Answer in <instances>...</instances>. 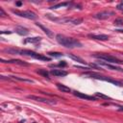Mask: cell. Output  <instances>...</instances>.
<instances>
[{"label":"cell","instance_id":"obj_1","mask_svg":"<svg viewBox=\"0 0 123 123\" xmlns=\"http://www.w3.org/2000/svg\"><path fill=\"white\" fill-rule=\"evenodd\" d=\"M56 40L58 43H60L61 45L67 47V48H76V47L81 48L83 46V44H82L78 39L67 37V36L62 35V34H58L56 36Z\"/></svg>","mask_w":123,"mask_h":123},{"label":"cell","instance_id":"obj_2","mask_svg":"<svg viewBox=\"0 0 123 123\" xmlns=\"http://www.w3.org/2000/svg\"><path fill=\"white\" fill-rule=\"evenodd\" d=\"M83 76L85 77H88V78H93V79H97V80H102V81H105V82H109L111 84H113L117 87H123V82L122 81H118V80H116V79H112L111 77H107V76H103V75H100L99 73H96V72H86L83 74Z\"/></svg>","mask_w":123,"mask_h":123},{"label":"cell","instance_id":"obj_3","mask_svg":"<svg viewBox=\"0 0 123 123\" xmlns=\"http://www.w3.org/2000/svg\"><path fill=\"white\" fill-rule=\"evenodd\" d=\"M45 16L52 21H55L57 23H61V24H73V25H79L83 22L82 18H56V16H52L51 14H45Z\"/></svg>","mask_w":123,"mask_h":123},{"label":"cell","instance_id":"obj_4","mask_svg":"<svg viewBox=\"0 0 123 123\" xmlns=\"http://www.w3.org/2000/svg\"><path fill=\"white\" fill-rule=\"evenodd\" d=\"M92 57L95 59L100 60V61L106 62V63L108 62L109 63H121V64H123L122 60H119V59L116 58V57L109 55V54H94Z\"/></svg>","mask_w":123,"mask_h":123},{"label":"cell","instance_id":"obj_5","mask_svg":"<svg viewBox=\"0 0 123 123\" xmlns=\"http://www.w3.org/2000/svg\"><path fill=\"white\" fill-rule=\"evenodd\" d=\"M19 55L29 56V57H32V58L37 59V60H40V61H47V62L50 61V58H48V57L43 56V55H40V54H38V53H36L34 51L27 50V49H23V50H20L19 51Z\"/></svg>","mask_w":123,"mask_h":123},{"label":"cell","instance_id":"obj_6","mask_svg":"<svg viewBox=\"0 0 123 123\" xmlns=\"http://www.w3.org/2000/svg\"><path fill=\"white\" fill-rule=\"evenodd\" d=\"M12 13L20 16V18H28V19H32L35 20L38 18V15L32 11H18V10H12Z\"/></svg>","mask_w":123,"mask_h":123},{"label":"cell","instance_id":"obj_7","mask_svg":"<svg viewBox=\"0 0 123 123\" xmlns=\"http://www.w3.org/2000/svg\"><path fill=\"white\" fill-rule=\"evenodd\" d=\"M27 98H28V99H31V100H35V101H38V102L46 103V104H50V105H55V104L57 103L56 100H53V99H47V98L39 97V96H37V95H28Z\"/></svg>","mask_w":123,"mask_h":123},{"label":"cell","instance_id":"obj_8","mask_svg":"<svg viewBox=\"0 0 123 123\" xmlns=\"http://www.w3.org/2000/svg\"><path fill=\"white\" fill-rule=\"evenodd\" d=\"M96 63L99 65V67H101L102 68L103 67H106L108 69H111V70H116V71H120V72H123V68L119 67H116V65H112L109 63H106V62H102V61H98L96 62Z\"/></svg>","mask_w":123,"mask_h":123},{"label":"cell","instance_id":"obj_9","mask_svg":"<svg viewBox=\"0 0 123 123\" xmlns=\"http://www.w3.org/2000/svg\"><path fill=\"white\" fill-rule=\"evenodd\" d=\"M113 12H111V11H103V12H100V13H97L96 14H94L93 16L95 18L99 19V20H105V19H108L110 16L113 15Z\"/></svg>","mask_w":123,"mask_h":123},{"label":"cell","instance_id":"obj_10","mask_svg":"<svg viewBox=\"0 0 123 123\" xmlns=\"http://www.w3.org/2000/svg\"><path fill=\"white\" fill-rule=\"evenodd\" d=\"M76 97H79V98H82V99H85V100H88V101H95L97 100V98L95 96H91V95H88V94H85L83 92H79V91H74L73 92Z\"/></svg>","mask_w":123,"mask_h":123},{"label":"cell","instance_id":"obj_11","mask_svg":"<svg viewBox=\"0 0 123 123\" xmlns=\"http://www.w3.org/2000/svg\"><path fill=\"white\" fill-rule=\"evenodd\" d=\"M88 37L91 39H96V40H108L109 36L104 35V34H88Z\"/></svg>","mask_w":123,"mask_h":123},{"label":"cell","instance_id":"obj_12","mask_svg":"<svg viewBox=\"0 0 123 123\" xmlns=\"http://www.w3.org/2000/svg\"><path fill=\"white\" fill-rule=\"evenodd\" d=\"M50 74L55 76V77H63L67 75V72L63 69H51Z\"/></svg>","mask_w":123,"mask_h":123},{"label":"cell","instance_id":"obj_13","mask_svg":"<svg viewBox=\"0 0 123 123\" xmlns=\"http://www.w3.org/2000/svg\"><path fill=\"white\" fill-rule=\"evenodd\" d=\"M1 63H15V64H19V65H28L27 63L23 62V61H20V60H16V59H13V60H4V59H1L0 60Z\"/></svg>","mask_w":123,"mask_h":123},{"label":"cell","instance_id":"obj_14","mask_svg":"<svg viewBox=\"0 0 123 123\" xmlns=\"http://www.w3.org/2000/svg\"><path fill=\"white\" fill-rule=\"evenodd\" d=\"M14 31H15L16 34H18V35H20V36H26V35H28V34H29L28 29L24 28V27H21V26L16 27Z\"/></svg>","mask_w":123,"mask_h":123},{"label":"cell","instance_id":"obj_15","mask_svg":"<svg viewBox=\"0 0 123 123\" xmlns=\"http://www.w3.org/2000/svg\"><path fill=\"white\" fill-rule=\"evenodd\" d=\"M42 40V38L40 37H34V38H27L24 40V44L26 43H38Z\"/></svg>","mask_w":123,"mask_h":123},{"label":"cell","instance_id":"obj_16","mask_svg":"<svg viewBox=\"0 0 123 123\" xmlns=\"http://www.w3.org/2000/svg\"><path fill=\"white\" fill-rule=\"evenodd\" d=\"M36 25H37V26H39V27L40 29H42V31H43V32L45 33V34H46V35H47L48 37H50V38H53V37H54L53 33H52V32H51L50 30H49L48 28H46V27H44L43 25H42V24H40V23L37 22V23H36Z\"/></svg>","mask_w":123,"mask_h":123},{"label":"cell","instance_id":"obj_17","mask_svg":"<svg viewBox=\"0 0 123 123\" xmlns=\"http://www.w3.org/2000/svg\"><path fill=\"white\" fill-rule=\"evenodd\" d=\"M56 86H57V88H58L59 91H62V92H64V93H69V92L71 91L70 88H68V87H67V86H64V85H62V84H57Z\"/></svg>","mask_w":123,"mask_h":123},{"label":"cell","instance_id":"obj_18","mask_svg":"<svg viewBox=\"0 0 123 123\" xmlns=\"http://www.w3.org/2000/svg\"><path fill=\"white\" fill-rule=\"evenodd\" d=\"M70 59H72V60H74L75 62H78V63H82V64H87V63L82 59V58H80V57H78V56H76V55H74V54H68L67 55Z\"/></svg>","mask_w":123,"mask_h":123},{"label":"cell","instance_id":"obj_19","mask_svg":"<svg viewBox=\"0 0 123 123\" xmlns=\"http://www.w3.org/2000/svg\"><path fill=\"white\" fill-rule=\"evenodd\" d=\"M10 79H13V80H18V81H20V82H26V83H31L33 84L34 81L33 80H30V79H26V78H23V77H18V76H9Z\"/></svg>","mask_w":123,"mask_h":123},{"label":"cell","instance_id":"obj_20","mask_svg":"<svg viewBox=\"0 0 123 123\" xmlns=\"http://www.w3.org/2000/svg\"><path fill=\"white\" fill-rule=\"evenodd\" d=\"M70 4H71L70 2H62V3H59L57 5L50 7V9H58V8H62V7H67V6H69Z\"/></svg>","mask_w":123,"mask_h":123},{"label":"cell","instance_id":"obj_21","mask_svg":"<svg viewBox=\"0 0 123 123\" xmlns=\"http://www.w3.org/2000/svg\"><path fill=\"white\" fill-rule=\"evenodd\" d=\"M19 49H15V48H7V49H4V52H7V53H10L12 55L14 54H18L19 55Z\"/></svg>","mask_w":123,"mask_h":123},{"label":"cell","instance_id":"obj_22","mask_svg":"<svg viewBox=\"0 0 123 123\" xmlns=\"http://www.w3.org/2000/svg\"><path fill=\"white\" fill-rule=\"evenodd\" d=\"M94 96H95L96 98H101V99H105V100H111V97H109V96H107V95H105V94H103V93H101V92H95Z\"/></svg>","mask_w":123,"mask_h":123},{"label":"cell","instance_id":"obj_23","mask_svg":"<svg viewBox=\"0 0 123 123\" xmlns=\"http://www.w3.org/2000/svg\"><path fill=\"white\" fill-rule=\"evenodd\" d=\"M67 63H65L64 61H62L61 63H59L58 64H50V67H67Z\"/></svg>","mask_w":123,"mask_h":123},{"label":"cell","instance_id":"obj_24","mask_svg":"<svg viewBox=\"0 0 123 123\" xmlns=\"http://www.w3.org/2000/svg\"><path fill=\"white\" fill-rule=\"evenodd\" d=\"M37 72L39 75H42L43 77H46V78H48V76H49L48 71H46L45 69H39V70H37Z\"/></svg>","mask_w":123,"mask_h":123},{"label":"cell","instance_id":"obj_25","mask_svg":"<svg viewBox=\"0 0 123 123\" xmlns=\"http://www.w3.org/2000/svg\"><path fill=\"white\" fill-rule=\"evenodd\" d=\"M48 55L51 56V57H54V58H60V57L63 56V54L60 53V52H49Z\"/></svg>","mask_w":123,"mask_h":123},{"label":"cell","instance_id":"obj_26","mask_svg":"<svg viewBox=\"0 0 123 123\" xmlns=\"http://www.w3.org/2000/svg\"><path fill=\"white\" fill-rule=\"evenodd\" d=\"M113 23H114V25H116V26H123V19L122 18H116Z\"/></svg>","mask_w":123,"mask_h":123},{"label":"cell","instance_id":"obj_27","mask_svg":"<svg viewBox=\"0 0 123 123\" xmlns=\"http://www.w3.org/2000/svg\"><path fill=\"white\" fill-rule=\"evenodd\" d=\"M116 9H117V10H119V11H122V12H123V3L118 4V5H117V7H116Z\"/></svg>","mask_w":123,"mask_h":123},{"label":"cell","instance_id":"obj_28","mask_svg":"<svg viewBox=\"0 0 123 123\" xmlns=\"http://www.w3.org/2000/svg\"><path fill=\"white\" fill-rule=\"evenodd\" d=\"M0 15H1L2 18L6 16V14H5V12H4V10L2 9V8H0Z\"/></svg>","mask_w":123,"mask_h":123},{"label":"cell","instance_id":"obj_29","mask_svg":"<svg viewBox=\"0 0 123 123\" xmlns=\"http://www.w3.org/2000/svg\"><path fill=\"white\" fill-rule=\"evenodd\" d=\"M4 34H12V31H1V35Z\"/></svg>","mask_w":123,"mask_h":123},{"label":"cell","instance_id":"obj_30","mask_svg":"<svg viewBox=\"0 0 123 123\" xmlns=\"http://www.w3.org/2000/svg\"><path fill=\"white\" fill-rule=\"evenodd\" d=\"M118 112H123V106H118Z\"/></svg>","mask_w":123,"mask_h":123},{"label":"cell","instance_id":"obj_31","mask_svg":"<svg viewBox=\"0 0 123 123\" xmlns=\"http://www.w3.org/2000/svg\"><path fill=\"white\" fill-rule=\"evenodd\" d=\"M15 5H16V6H18V7H20V6L22 5V2H16Z\"/></svg>","mask_w":123,"mask_h":123},{"label":"cell","instance_id":"obj_32","mask_svg":"<svg viewBox=\"0 0 123 123\" xmlns=\"http://www.w3.org/2000/svg\"><path fill=\"white\" fill-rule=\"evenodd\" d=\"M116 31H117V32H120V33H123V29H117V30H116Z\"/></svg>","mask_w":123,"mask_h":123}]
</instances>
